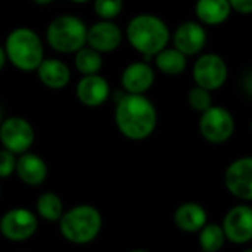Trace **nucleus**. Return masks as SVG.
Wrapping results in <instances>:
<instances>
[{
	"mask_svg": "<svg viewBox=\"0 0 252 252\" xmlns=\"http://www.w3.org/2000/svg\"><path fill=\"white\" fill-rule=\"evenodd\" d=\"M114 120L124 137L139 142L148 139L155 131L158 114L155 105L145 94L124 93L115 105Z\"/></svg>",
	"mask_w": 252,
	"mask_h": 252,
	"instance_id": "obj_1",
	"label": "nucleus"
},
{
	"mask_svg": "<svg viewBox=\"0 0 252 252\" xmlns=\"http://www.w3.org/2000/svg\"><path fill=\"white\" fill-rule=\"evenodd\" d=\"M126 37L146 62L165 49L171 40L167 24L159 16L151 13H140L131 18L126 28Z\"/></svg>",
	"mask_w": 252,
	"mask_h": 252,
	"instance_id": "obj_2",
	"label": "nucleus"
},
{
	"mask_svg": "<svg viewBox=\"0 0 252 252\" xmlns=\"http://www.w3.org/2000/svg\"><path fill=\"white\" fill-rule=\"evenodd\" d=\"M7 61L22 72H32L44 59V44L40 35L28 28H13L4 40Z\"/></svg>",
	"mask_w": 252,
	"mask_h": 252,
	"instance_id": "obj_3",
	"label": "nucleus"
},
{
	"mask_svg": "<svg viewBox=\"0 0 252 252\" xmlns=\"http://www.w3.org/2000/svg\"><path fill=\"white\" fill-rule=\"evenodd\" d=\"M58 223L63 239L74 245H87L99 236L103 220L96 207L81 204L63 213Z\"/></svg>",
	"mask_w": 252,
	"mask_h": 252,
	"instance_id": "obj_4",
	"label": "nucleus"
},
{
	"mask_svg": "<svg viewBox=\"0 0 252 252\" xmlns=\"http://www.w3.org/2000/svg\"><path fill=\"white\" fill-rule=\"evenodd\" d=\"M87 25L75 15H59L46 28V41L58 53L71 55L87 43Z\"/></svg>",
	"mask_w": 252,
	"mask_h": 252,
	"instance_id": "obj_5",
	"label": "nucleus"
},
{
	"mask_svg": "<svg viewBox=\"0 0 252 252\" xmlns=\"http://www.w3.org/2000/svg\"><path fill=\"white\" fill-rule=\"evenodd\" d=\"M199 133L207 142L213 145L227 142L235 133V118L232 112L223 106L213 105L201 114Z\"/></svg>",
	"mask_w": 252,
	"mask_h": 252,
	"instance_id": "obj_6",
	"label": "nucleus"
},
{
	"mask_svg": "<svg viewBox=\"0 0 252 252\" xmlns=\"http://www.w3.org/2000/svg\"><path fill=\"white\" fill-rule=\"evenodd\" d=\"M35 139L34 128L24 117L4 118L0 126V142L4 149L15 155H21L30 151Z\"/></svg>",
	"mask_w": 252,
	"mask_h": 252,
	"instance_id": "obj_7",
	"label": "nucleus"
},
{
	"mask_svg": "<svg viewBox=\"0 0 252 252\" xmlns=\"http://www.w3.org/2000/svg\"><path fill=\"white\" fill-rule=\"evenodd\" d=\"M227 63L217 53H205L195 61L192 75L196 86L210 92L219 90L227 80Z\"/></svg>",
	"mask_w": 252,
	"mask_h": 252,
	"instance_id": "obj_8",
	"label": "nucleus"
},
{
	"mask_svg": "<svg viewBox=\"0 0 252 252\" xmlns=\"http://www.w3.org/2000/svg\"><path fill=\"white\" fill-rule=\"evenodd\" d=\"M38 227L35 214L27 208H12L0 219V233L12 242H22L34 236Z\"/></svg>",
	"mask_w": 252,
	"mask_h": 252,
	"instance_id": "obj_9",
	"label": "nucleus"
},
{
	"mask_svg": "<svg viewBox=\"0 0 252 252\" xmlns=\"http://www.w3.org/2000/svg\"><path fill=\"white\" fill-rule=\"evenodd\" d=\"M221 227L226 239L235 245H244L252 241V207L236 205L229 210L223 219Z\"/></svg>",
	"mask_w": 252,
	"mask_h": 252,
	"instance_id": "obj_10",
	"label": "nucleus"
},
{
	"mask_svg": "<svg viewBox=\"0 0 252 252\" xmlns=\"http://www.w3.org/2000/svg\"><path fill=\"white\" fill-rule=\"evenodd\" d=\"M226 189L242 201H252V157L235 159L224 173Z\"/></svg>",
	"mask_w": 252,
	"mask_h": 252,
	"instance_id": "obj_11",
	"label": "nucleus"
},
{
	"mask_svg": "<svg viewBox=\"0 0 252 252\" xmlns=\"http://www.w3.org/2000/svg\"><path fill=\"white\" fill-rule=\"evenodd\" d=\"M207 38L205 25L198 21H185L176 28L173 44L185 56H195L205 47Z\"/></svg>",
	"mask_w": 252,
	"mask_h": 252,
	"instance_id": "obj_12",
	"label": "nucleus"
},
{
	"mask_svg": "<svg viewBox=\"0 0 252 252\" xmlns=\"http://www.w3.org/2000/svg\"><path fill=\"white\" fill-rule=\"evenodd\" d=\"M123 41V31L114 21L100 19L87 28L86 46L94 49L99 53L115 52Z\"/></svg>",
	"mask_w": 252,
	"mask_h": 252,
	"instance_id": "obj_13",
	"label": "nucleus"
},
{
	"mask_svg": "<svg viewBox=\"0 0 252 252\" xmlns=\"http://www.w3.org/2000/svg\"><path fill=\"white\" fill-rule=\"evenodd\" d=\"M75 96L80 103L87 108L102 106L111 96V87L100 74L83 75L75 86Z\"/></svg>",
	"mask_w": 252,
	"mask_h": 252,
	"instance_id": "obj_14",
	"label": "nucleus"
},
{
	"mask_svg": "<svg viewBox=\"0 0 252 252\" xmlns=\"http://www.w3.org/2000/svg\"><path fill=\"white\" fill-rule=\"evenodd\" d=\"M155 81V71L146 61H137L127 65L121 74V86L126 93L145 94Z\"/></svg>",
	"mask_w": 252,
	"mask_h": 252,
	"instance_id": "obj_15",
	"label": "nucleus"
},
{
	"mask_svg": "<svg viewBox=\"0 0 252 252\" xmlns=\"http://www.w3.org/2000/svg\"><path fill=\"white\" fill-rule=\"evenodd\" d=\"M15 173L18 174L19 180L27 186H40L47 179L49 168L46 161L40 155L25 152L18 155Z\"/></svg>",
	"mask_w": 252,
	"mask_h": 252,
	"instance_id": "obj_16",
	"label": "nucleus"
},
{
	"mask_svg": "<svg viewBox=\"0 0 252 252\" xmlns=\"http://www.w3.org/2000/svg\"><path fill=\"white\" fill-rule=\"evenodd\" d=\"M35 72L40 83L50 90L65 89L71 81L69 66L63 61L56 58H44Z\"/></svg>",
	"mask_w": 252,
	"mask_h": 252,
	"instance_id": "obj_17",
	"label": "nucleus"
},
{
	"mask_svg": "<svg viewBox=\"0 0 252 252\" xmlns=\"http://www.w3.org/2000/svg\"><path fill=\"white\" fill-rule=\"evenodd\" d=\"M208 221L205 208L196 202H185L174 213L176 226L185 233H198Z\"/></svg>",
	"mask_w": 252,
	"mask_h": 252,
	"instance_id": "obj_18",
	"label": "nucleus"
},
{
	"mask_svg": "<svg viewBox=\"0 0 252 252\" xmlns=\"http://www.w3.org/2000/svg\"><path fill=\"white\" fill-rule=\"evenodd\" d=\"M195 13L202 25L216 27L229 19L232 6L229 0H196Z\"/></svg>",
	"mask_w": 252,
	"mask_h": 252,
	"instance_id": "obj_19",
	"label": "nucleus"
},
{
	"mask_svg": "<svg viewBox=\"0 0 252 252\" xmlns=\"http://www.w3.org/2000/svg\"><path fill=\"white\" fill-rule=\"evenodd\" d=\"M155 66L165 75H180L188 66V56L176 47H165L154 56Z\"/></svg>",
	"mask_w": 252,
	"mask_h": 252,
	"instance_id": "obj_20",
	"label": "nucleus"
},
{
	"mask_svg": "<svg viewBox=\"0 0 252 252\" xmlns=\"http://www.w3.org/2000/svg\"><path fill=\"white\" fill-rule=\"evenodd\" d=\"M35 210L43 220L56 223L63 214V204L59 195H56L55 192H44L37 198Z\"/></svg>",
	"mask_w": 252,
	"mask_h": 252,
	"instance_id": "obj_21",
	"label": "nucleus"
},
{
	"mask_svg": "<svg viewBox=\"0 0 252 252\" xmlns=\"http://www.w3.org/2000/svg\"><path fill=\"white\" fill-rule=\"evenodd\" d=\"M74 55H75L74 56L75 69L81 75H93V74L100 72V69L103 66L102 53L96 52L94 49H92L89 46H84Z\"/></svg>",
	"mask_w": 252,
	"mask_h": 252,
	"instance_id": "obj_22",
	"label": "nucleus"
},
{
	"mask_svg": "<svg viewBox=\"0 0 252 252\" xmlns=\"http://www.w3.org/2000/svg\"><path fill=\"white\" fill-rule=\"evenodd\" d=\"M198 233H199V245L204 252H219L227 241L221 224L207 223Z\"/></svg>",
	"mask_w": 252,
	"mask_h": 252,
	"instance_id": "obj_23",
	"label": "nucleus"
},
{
	"mask_svg": "<svg viewBox=\"0 0 252 252\" xmlns=\"http://www.w3.org/2000/svg\"><path fill=\"white\" fill-rule=\"evenodd\" d=\"M188 102H189V106L196 111V112H205L208 108L213 106V96H211V92L204 89V87H199V86H195L190 89L189 94H188Z\"/></svg>",
	"mask_w": 252,
	"mask_h": 252,
	"instance_id": "obj_24",
	"label": "nucleus"
},
{
	"mask_svg": "<svg viewBox=\"0 0 252 252\" xmlns=\"http://www.w3.org/2000/svg\"><path fill=\"white\" fill-rule=\"evenodd\" d=\"M124 7L123 0H94L93 1V10L94 13L105 21H112L117 18Z\"/></svg>",
	"mask_w": 252,
	"mask_h": 252,
	"instance_id": "obj_25",
	"label": "nucleus"
},
{
	"mask_svg": "<svg viewBox=\"0 0 252 252\" xmlns=\"http://www.w3.org/2000/svg\"><path fill=\"white\" fill-rule=\"evenodd\" d=\"M16 157L7 149H0V179H7L15 173Z\"/></svg>",
	"mask_w": 252,
	"mask_h": 252,
	"instance_id": "obj_26",
	"label": "nucleus"
},
{
	"mask_svg": "<svg viewBox=\"0 0 252 252\" xmlns=\"http://www.w3.org/2000/svg\"><path fill=\"white\" fill-rule=\"evenodd\" d=\"M232 10L242 13V15H251L252 13V0H229Z\"/></svg>",
	"mask_w": 252,
	"mask_h": 252,
	"instance_id": "obj_27",
	"label": "nucleus"
},
{
	"mask_svg": "<svg viewBox=\"0 0 252 252\" xmlns=\"http://www.w3.org/2000/svg\"><path fill=\"white\" fill-rule=\"evenodd\" d=\"M244 89H245V92L252 97V69L245 75V78H244Z\"/></svg>",
	"mask_w": 252,
	"mask_h": 252,
	"instance_id": "obj_28",
	"label": "nucleus"
},
{
	"mask_svg": "<svg viewBox=\"0 0 252 252\" xmlns=\"http://www.w3.org/2000/svg\"><path fill=\"white\" fill-rule=\"evenodd\" d=\"M6 61H7V56H6L4 47L0 46V72H1V69L4 68V65H6Z\"/></svg>",
	"mask_w": 252,
	"mask_h": 252,
	"instance_id": "obj_29",
	"label": "nucleus"
},
{
	"mask_svg": "<svg viewBox=\"0 0 252 252\" xmlns=\"http://www.w3.org/2000/svg\"><path fill=\"white\" fill-rule=\"evenodd\" d=\"M31 1L35 3V4H38V6H47V4L53 3L55 0H31Z\"/></svg>",
	"mask_w": 252,
	"mask_h": 252,
	"instance_id": "obj_30",
	"label": "nucleus"
},
{
	"mask_svg": "<svg viewBox=\"0 0 252 252\" xmlns=\"http://www.w3.org/2000/svg\"><path fill=\"white\" fill-rule=\"evenodd\" d=\"M71 3H75V4H83V3H89L90 0H69Z\"/></svg>",
	"mask_w": 252,
	"mask_h": 252,
	"instance_id": "obj_31",
	"label": "nucleus"
},
{
	"mask_svg": "<svg viewBox=\"0 0 252 252\" xmlns=\"http://www.w3.org/2000/svg\"><path fill=\"white\" fill-rule=\"evenodd\" d=\"M3 109H1V106H0V126H1V123H3Z\"/></svg>",
	"mask_w": 252,
	"mask_h": 252,
	"instance_id": "obj_32",
	"label": "nucleus"
},
{
	"mask_svg": "<svg viewBox=\"0 0 252 252\" xmlns=\"http://www.w3.org/2000/svg\"><path fill=\"white\" fill-rule=\"evenodd\" d=\"M128 252H149V251H146V250H133V251H128Z\"/></svg>",
	"mask_w": 252,
	"mask_h": 252,
	"instance_id": "obj_33",
	"label": "nucleus"
},
{
	"mask_svg": "<svg viewBox=\"0 0 252 252\" xmlns=\"http://www.w3.org/2000/svg\"><path fill=\"white\" fill-rule=\"evenodd\" d=\"M244 252H252V248H248V250H245Z\"/></svg>",
	"mask_w": 252,
	"mask_h": 252,
	"instance_id": "obj_34",
	"label": "nucleus"
},
{
	"mask_svg": "<svg viewBox=\"0 0 252 252\" xmlns=\"http://www.w3.org/2000/svg\"><path fill=\"white\" fill-rule=\"evenodd\" d=\"M0 195H1V188H0Z\"/></svg>",
	"mask_w": 252,
	"mask_h": 252,
	"instance_id": "obj_35",
	"label": "nucleus"
},
{
	"mask_svg": "<svg viewBox=\"0 0 252 252\" xmlns=\"http://www.w3.org/2000/svg\"><path fill=\"white\" fill-rule=\"evenodd\" d=\"M251 131H252V121H251Z\"/></svg>",
	"mask_w": 252,
	"mask_h": 252,
	"instance_id": "obj_36",
	"label": "nucleus"
},
{
	"mask_svg": "<svg viewBox=\"0 0 252 252\" xmlns=\"http://www.w3.org/2000/svg\"><path fill=\"white\" fill-rule=\"evenodd\" d=\"M201 252H204V251H201Z\"/></svg>",
	"mask_w": 252,
	"mask_h": 252,
	"instance_id": "obj_37",
	"label": "nucleus"
}]
</instances>
